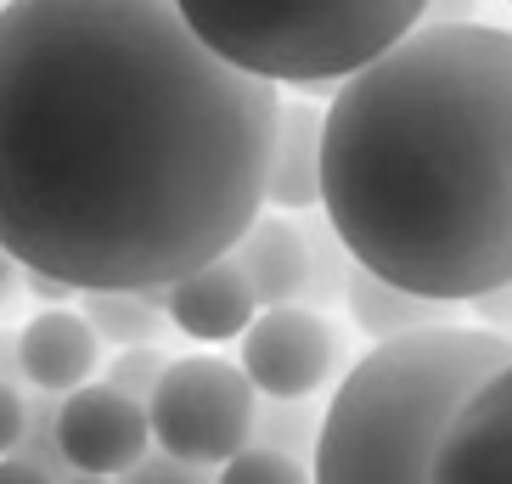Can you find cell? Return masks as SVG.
I'll return each instance as SVG.
<instances>
[{
  "label": "cell",
  "instance_id": "1",
  "mask_svg": "<svg viewBox=\"0 0 512 484\" xmlns=\"http://www.w3.org/2000/svg\"><path fill=\"white\" fill-rule=\"evenodd\" d=\"M276 119L175 0H6L0 248L74 293L169 288L265 214Z\"/></svg>",
  "mask_w": 512,
  "mask_h": 484
},
{
  "label": "cell",
  "instance_id": "2",
  "mask_svg": "<svg viewBox=\"0 0 512 484\" xmlns=\"http://www.w3.org/2000/svg\"><path fill=\"white\" fill-rule=\"evenodd\" d=\"M321 220L428 304L512 282V29H411L321 107Z\"/></svg>",
  "mask_w": 512,
  "mask_h": 484
},
{
  "label": "cell",
  "instance_id": "3",
  "mask_svg": "<svg viewBox=\"0 0 512 484\" xmlns=\"http://www.w3.org/2000/svg\"><path fill=\"white\" fill-rule=\"evenodd\" d=\"M507 366V338L456 321L372 344L321 406L310 484H428L456 411Z\"/></svg>",
  "mask_w": 512,
  "mask_h": 484
},
{
  "label": "cell",
  "instance_id": "4",
  "mask_svg": "<svg viewBox=\"0 0 512 484\" xmlns=\"http://www.w3.org/2000/svg\"><path fill=\"white\" fill-rule=\"evenodd\" d=\"M428 0H175L181 23L237 74L338 91L422 23Z\"/></svg>",
  "mask_w": 512,
  "mask_h": 484
},
{
  "label": "cell",
  "instance_id": "5",
  "mask_svg": "<svg viewBox=\"0 0 512 484\" xmlns=\"http://www.w3.org/2000/svg\"><path fill=\"white\" fill-rule=\"evenodd\" d=\"M254 383L237 361L220 355H181L164 366V378L147 400L152 445L192 468H226L254 439Z\"/></svg>",
  "mask_w": 512,
  "mask_h": 484
},
{
  "label": "cell",
  "instance_id": "6",
  "mask_svg": "<svg viewBox=\"0 0 512 484\" xmlns=\"http://www.w3.org/2000/svg\"><path fill=\"white\" fill-rule=\"evenodd\" d=\"M237 366L254 383L259 400H316L327 383L349 372V338L332 327L327 316L287 304V310H259L248 321V333L237 338Z\"/></svg>",
  "mask_w": 512,
  "mask_h": 484
},
{
  "label": "cell",
  "instance_id": "7",
  "mask_svg": "<svg viewBox=\"0 0 512 484\" xmlns=\"http://www.w3.org/2000/svg\"><path fill=\"white\" fill-rule=\"evenodd\" d=\"M57 445L74 473H96V479H124L141 456L152 451L147 406L113 394L107 383H85L62 400L57 411Z\"/></svg>",
  "mask_w": 512,
  "mask_h": 484
},
{
  "label": "cell",
  "instance_id": "8",
  "mask_svg": "<svg viewBox=\"0 0 512 484\" xmlns=\"http://www.w3.org/2000/svg\"><path fill=\"white\" fill-rule=\"evenodd\" d=\"M428 484H512V366L456 411Z\"/></svg>",
  "mask_w": 512,
  "mask_h": 484
},
{
  "label": "cell",
  "instance_id": "9",
  "mask_svg": "<svg viewBox=\"0 0 512 484\" xmlns=\"http://www.w3.org/2000/svg\"><path fill=\"white\" fill-rule=\"evenodd\" d=\"M96 361H102V338L85 327L79 310H40L17 327V372L34 394L68 400L96 378Z\"/></svg>",
  "mask_w": 512,
  "mask_h": 484
},
{
  "label": "cell",
  "instance_id": "10",
  "mask_svg": "<svg viewBox=\"0 0 512 484\" xmlns=\"http://www.w3.org/2000/svg\"><path fill=\"white\" fill-rule=\"evenodd\" d=\"M164 316H169V327H175L181 338L226 344V338L248 333V321L259 316V304H254L242 271L231 265V254H226V259H214V265H203V271L181 276V282H169Z\"/></svg>",
  "mask_w": 512,
  "mask_h": 484
},
{
  "label": "cell",
  "instance_id": "11",
  "mask_svg": "<svg viewBox=\"0 0 512 484\" xmlns=\"http://www.w3.org/2000/svg\"><path fill=\"white\" fill-rule=\"evenodd\" d=\"M231 265L242 271L248 293L259 310H287L304 299V276H310V254H304V231L293 214H259L254 226L237 237Z\"/></svg>",
  "mask_w": 512,
  "mask_h": 484
},
{
  "label": "cell",
  "instance_id": "12",
  "mask_svg": "<svg viewBox=\"0 0 512 484\" xmlns=\"http://www.w3.org/2000/svg\"><path fill=\"white\" fill-rule=\"evenodd\" d=\"M265 209L276 214H316L321 209V107L316 102H282L265 169Z\"/></svg>",
  "mask_w": 512,
  "mask_h": 484
},
{
  "label": "cell",
  "instance_id": "13",
  "mask_svg": "<svg viewBox=\"0 0 512 484\" xmlns=\"http://www.w3.org/2000/svg\"><path fill=\"white\" fill-rule=\"evenodd\" d=\"M344 310L355 321V333H366L372 344H389V338H411V333H428V327H445V304H428V299H411V293L389 288L366 276L361 265L349 271V288H344Z\"/></svg>",
  "mask_w": 512,
  "mask_h": 484
},
{
  "label": "cell",
  "instance_id": "14",
  "mask_svg": "<svg viewBox=\"0 0 512 484\" xmlns=\"http://www.w3.org/2000/svg\"><path fill=\"white\" fill-rule=\"evenodd\" d=\"M169 288H141V293H79V316L96 338H107L113 349H164V338H175L164 316Z\"/></svg>",
  "mask_w": 512,
  "mask_h": 484
},
{
  "label": "cell",
  "instance_id": "15",
  "mask_svg": "<svg viewBox=\"0 0 512 484\" xmlns=\"http://www.w3.org/2000/svg\"><path fill=\"white\" fill-rule=\"evenodd\" d=\"M299 231H304V254H310V276H304V310H316L327 316L332 304H344V288H349V271H355V259L344 254V242L338 231L316 214H299Z\"/></svg>",
  "mask_w": 512,
  "mask_h": 484
},
{
  "label": "cell",
  "instance_id": "16",
  "mask_svg": "<svg viewBox=\"0 0 512 484\" xmlns=\"http://www.w3.org/2000/svg\"><path fill=\"white\" fill-rule=\"evenodd\" d=\"M316 434H321V406L316 400H254V439L248 445H265V451H282V456H299L310 462L316 451Z\"/></svg>",
  "mask_w": 512,
  "mask_h": 484
},
{
  "label": "cell",
  "instance_id": "17",
  "mask_svg": "<svg viewBox=\"0 0 512 484\" xmlns=\"http://www.w3.org/2000/svg\"><path fill=\"white\" fill-rule=\"evenodd\" d=\"M57 411H62V400L23 389V439H17L12 456L29 462V468H40L51 484H68L74 468H68V456H62V445H57Z\"/></svg>",
  "mask_w": 512,
  "mask_h": 484
},
{
  "label": "cell",
  "instance_id": "18",
  "mask_svg": "<svg viewBox=\"0 0 512 484\" xmlns=\"http://www.w3.org/2000/svg\"><path fill=\"white\" fill-rule=\"evenodd\" d=\"M214 484H310V462L248 445V451L231 456L226 468H214Z\"/></svg>",
  "mask_w": 512,
  "mask_h": 484
},
{
  "label": "cell",
  "instance_id": "19",
  "mask_svg": "<svg viewBox=\"0 0 512 484\" xmlns=\"http://www.w3.org/2000/svg\"><path fill=\"white\" fill-rule=\"evenodd\" d=\"M164 366H169L164 349H119L107 361V389L124 394V400H136V406H147L158 378H164Z\"/></svg>",
  "mask_w": 512,
  "mask_h": 484
},
{
  "label": "cell",
  "instance_id": "20",
  "mask_svg": "<svg viewBox=\"0 0 512 484\" xmlns=\"http://www.w3.org/2000/svg\"><path fill=\"white\" fill-rule=\"evenodd\" d=\"M119 484H214V468H192V462H175L164 451H147Z\"/></svg>",
  "mask_w": 512,
  "mask_h": 484
},
{
  "label": "cell",
  "instance_id": "21",
  "mask_svg": "<svg viewBox=\"0 0 512 484\" xmlns=\"http://www.w3.org/2000/svg\"><path fill=\"white\" fill-rule=\"evenodd\" d=\"M467 310L484 321V333H496V338H507V344H512V282H507V288L479 293V299L467 304Z\"/></svg>",
  "mask_w": 512,
  "mask_h": 484
},
{
  "label": "cell",
  "instance_id": "22",
  "mask_svg": "<svg viewBox=\"0 0 512 484\" xmlns=\"http://www.w3.org/2000/svg\"><path fill=\"white\" fill-rule=\"evenodd\" d=\"M17 439H23V389L0 383V456H12Z\"/></svg>",
  "mask_w": 512,
  "mask_h": 484
},
{
  "label": "cell",
  "instance_id": "23",
  "mask_svg": "<svg viewBox=\"0 0 512 484\" xmlns=\"http://www.w3.org/2000/svg\"><path fill=\"white\" fill-rule=\"evenodd\" d=\"M23 288L46 304V310H74V304H79V293L62 288V282H51V276H29V271H23Z\"/></svg>",
  "mask_w": 512,
  "mask_h": 484
},
{
  "label": "cell",
  "instance_id": "24",
  "mask_svg": "<svg viewBox=\"0 0 512 484\" xmlns=\"http://www.w3.org/2000/svg\"><path fill=\"white\" fill-rule=\"evenodd\" d=\"M473 12H479V0H428L417 29H428V23H473Z\"/></svg>",
  "mask_w": 512,
  "mask_h": 484
},
{
  "label": "cell",
  "instance_id": "25",
  "mask_svg": "<svg viewBox=\"0 0 512 484\" xmlns=\"http://www.w3.org/2000/svg\"><path fill=\"white\" fill-rule=\"evenodd\" d=\"M17 288H23V271H17V259L0 248V316L17 304Z\"/></svg>",
  "mask_w": 512,
  "mask_h": 484
},
{
  "label": "cell",
  "instance_id": "26",
  "mask_svg": "<svg viewBox=\"0 0 512 484\" xmlns=\"http://www.w3.org/2000/svg\"><path fill=\"white\" fill-rule=\"evenodd\" d=\"M0 383L23 389V372H17V327L12 333H0Z\"/></svg>",
  "mask_w": 512,
  "mask_h": 484
},
{
  "label": "cell",
  "instance_id": "27",
  "mask_svg": "<svg viewBox=\"0 0 512 484\" xmlns=\"http://www.w3.org/2000/svg\"><path fill=\"white\" fill-rule=\"evenodd\" d=\"M0 484H51V479L29 462H17V456H0Z\"/></svg>",
  "mask_w": 512,
  "mask_h": 484
},
{
  "label": "cell",
  "instance_id": "28",
  "mask_svg": "<svg viewBox=\"0 0 512 484\" xmlns=\"http://www.w3.org/2000/svg\"><path fill=\"white\" fill-rule=\"evenodd\" d=\"M68 484H119V479H96V473H74Z\"/></svg>",
  "mask_w": 512,
  "mask_h": 484
}]
</instances>
